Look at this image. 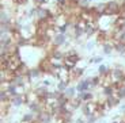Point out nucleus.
Wrapping results in <instances>:
<instances>
[{
  "label": "nucleus",
  "instance_id": "f257e3e1",
  "mask_svg": "<svg viewBox=\"0 0 125 123\" xmlns=\"http://www.w3.org/2000/svg\"><path fill=\"white\" fill-rule=\"evenodd\" d=\"M122 9V3H118L117 0L107 1V8L105 11V15H120Z\"/></svg>",
  "mask_w": 125,
  "mask_h": 123
},
{
  "label": "nucleus",
  "instance_id": "f03ea898",
  "mask_svg": "<svg viewBox=\"0 0 125 123\" xmlns=\"http://www.w3.org/2000/svg\"><path fill=\"white\" fill-rule=\"evenodd\" d=\"M82 111H83V114L86 115V116H88V115L91 114H95V112H99V102L95 103V102H84V104L82 105Z\"/></svg>",
  "mask_w": 125,
  "mask_h": 123
},
{
  "label": "nucleus",
  "instance_id": "7ed1b4c3",
  "mask_svg": "<svg viewBox=\"0 0 125 123\" xmlns=\"http://www.w3.org/2000/svg\"><path fill=\"white\" fill-rule=\"evenodd\" d=\"M91 88H93V85H91V79H87V80H80L78 83V85H76V91H78V93L90 91Z\"/></svg>",
  "mask_w": 125,
  "mask_h": 123
},
{
  "label": "nucleus",
  "instance_id": "20e7f679",
  "mask_svg": "<svg viewBox=\"0 0 125 123\" xmlns=\"http://www.w3.org/2000/svg\"><path fill=\"white\" fill-rule=\"evenodd\" d=\"M10 102H11V105L15 108L21 107L23 103H26V95H15L14 97L10 99Z\"/></svg>",
  "mask_w": 125,
  "mask_h": 123
},
{
  "label": "nucleus",
  "instance_id": "39448f33",
  "mask_svg": "<svg viewBox=\"0 0 125 123\" xmlns=\"http://www.w3.org/2000/svg\"><path fill=\"white\" fill-rule=\"evenodd\" d=\"M65 42H67V37H65V34H61V33H57V34L54 35V38L52 39L53 47H59V46H61V45H64Z\"/></svg>",
  "mask_w": 125,
  "mask_h": 123
},
{
  "label": "nucleus",
  "instance_id": "423d86ee",
  "mask_svg": "<svg viewBox=\"0 0 125 123\" xmlns=\"http://www.w3.org/2000/svg\"><path fill=\"white\" fill-rule=\"evenodd\" d=\"M112 41H113V39L106 41V42H102V43H101V47H102L103 54H106V55H110V54H112L113 49H114V46H113V42H112Z\"/></svg>",
  "mask_w": 125,
  "mask_h": 123
},
{
  "label": "nucleus",
  "instance_id": "0eeeda50",
  "mask_svg": "<svg viewBox=\"0 0 125 123\" xmlns=\"http://www.w3.org/2000/svg\"><path fill=\"white\" fill-rule=\"evenodd\" d=\"M35 92H37V95H38V97L41 99V102L44 100L45 97H48V96L50 95V92L48 91V88L45 85H42V87H37V88L34 89Z\"/></svg>",
  "mask_w": 125,
  "mask_h": 123
},
{
  "label": "nucleus",
  "instance_id": "6e6552de",
  "mask_svg": "<svg viewBox=\"0 0 125 123\" xmlns=\"http://www.w3.org/2000/svg\"><path fill=\"white\" fill-rule=\"evenodd\" d=\"M83 73H84V69L83 68H73L71 70V80H76V79H79Z\"/></svg>",
  "mask_w": 125,
  "mask_h": 123
},
{
  "label": "nucleus",
  "instance_id": "1a4fd4ad",
  "mask_svg": "<svg viewBox=\"0 0 125 123\" xmlns=\"http://www.w3.org/2000/svg\"><path fill=\"white\" fill-rule=\"evenodd\" d=\"M0 20H1V23H10V22H12V19H11V16H10L8 11L6 8L1 9V18H0Z\"/></svg>",
  "mask_w": 125,
  "mask_h": 123
},
{
  "label": "nucleus",
  "instance_id": "9d476101",
  "mask_svg": "<svg viewBox=\"0 0 125 123\" xmlns=\"http://www.w3.org/2000/svg\"><path fill=\"white\" fill-rule=\"evenodd\" d=\"M75 91H76V88H73V87H67V89L64 91V95L67 96L68 99H72V97H75L76 96V93H75Z\"/></svg>",
  "mask_w": 125,
  "mask_h": 123
},
{
  "label": "nucleus",
  "instance_id": "9b49d317",
  "mask_svg": "<svg viewBox=\"0 0 125 123\" xmlns=\"http://www.w3.org/2000/svg\"><path fill=\"white\" fill-rule=\"evenodd\" d=\"M78 96L83 100V103L84 102H90L91 99H93V93L88 92V91H86V92H82V93H78Z\"/></svg>",
  "mask_w": 125,
  "mask_h": 123
},
{
  "label": "nucleus",
  "instance_id": "f8f14e48",
  "mask_svg": "<svg viewBox=\"0 0 125 123\" xmlns=\"http://www.w3.org/2000/svg\"><path fill=\"white\" fill-rule=\"evenodd\" d=\"M33 120H35L34 112H29V114H25L22 116V122H25V123H31Z\"/></svg>",
  "mask_w": 125,
  "mask_h": 123
},
{
  "label": "nucleus",
  "instance_id": "ddd939ff",
  "mask_svg": "<svg viewBox=\"0 0 125 123\" xmlns=\"http://www.w3.org/2000/svg\"><path fill=\"white\" fill-rule=\"evenodd\" d=\"M110 70L107 69L106 65H99V68H98V74H101V76H106V74H109Z\"/></svg>",
  "mask_w": 125,
  "mask_h": 123
},
{
  "label": "nucleus",
  "instance_id": "4468645a",
  "mask_svg": "<svg viewBox=\"0 0 125 123\" xmlns=\"http://www.w3.org/2000/svg\"><path fill=\"white\" fill-rule=\"evenodd\" d=\"M7 100H8V93H7L6 89H1V92H0V103L4 104Z\"/></svg>",
  "mask_w": 125,
  "mask_h": 123
},
{
  "label": "nucleus",
  "instance_id": "2eb2a0df",
  "mask_svg": "<svg viewBox=\"0 0 125 123\" xmlns=\"http://www.w3.org/2000/svg\"><path fill=\"white\" fill-rule=\"evenodd\" d=\"M67 87H68V83H65V81H59V83H57V85H56V88H57V91L64 92V91L67 89Z\"/></svg>",
  "mask_w": 125,
  "mask_h": 123
},
{
  "label": "nucleus",
  "instance_id": "dca6fc26",
  "mask_svg": "<svg viewBox=\"0 0 125 123\" xmlns=\"http://www.w3.org/2000/svg\"><path fill=\"white\" fill-rule=\"evenodd\" d=\"M98 43V41L97 39H93V41H88L87 43H86V49L87 50H93L94 47H95V45Z\"/></svg>",
  "mask_w": 125,
  "mask_h": 123
},
{
  "label": "nucleus",
  "instance_id": "f3484780",
  "mask_svg": "<svg viewBox=\"0 0 125 123\" xmlns=\"http://www.w3.org/2000/svg\"><path fill=\"white\" fill-rule=\"evenodd\" d=\"M48 0H33L35 7H44V4H46Z\"/></svg>",
  "mask_w": 125,
  "mask_h": 123
},
{
  "label": "nucleus",
  "instance_id": "a211bd4d",
  "mask_svg": "<svg viewBox=\"0 0 125 123\" xmlns=\"http://www.w3.org/2000/svg\"><path fill=\"white\" fill-rule=\"evenodd\" d=\"M14 1V4H16V6H19V7H23L26 3H27L29 0H12Z\"/></svg>",
  "mask_w": 125,
  "mask_h": 123
},
{
  "label": "nucleus",
  "instance_id": "6ab92c4d",
  "mask_svg": "<svg viewBox=\"0 0 125 123\" xmlns=\"http://www.w3.org/2000/svg\"><path fill=\"white\" fill-rule=\"evenodd\" d=\"M90 61L94 62V64H101V62H102V57H101V55H98V57H94V58H91Z\"/></svg>",
  "mask_w": 125,
  "mask_h": 123
},
{
  "label": "nucleus",
  "instance_id": "aec40b11",
  "mask_svg": "<svg viewBox=\"0 0 125 123\" xmlns=\"http://www.w3.org/2000/svg\"><path fill=\"white\" fill-rule=\"evenodd\" d=\"M42 84H44L45 87H49V85H52V81H50L49 79H45V80L42 81Z\"/></svg>",
  "mask_w": 125,
  "mask_h": 123
},
{
  "label": "nucleus",
  "instance_id": "412c9836",
  "mask_svg": "<svg viewBox=\"0 0 125 123\" xmlns=\"http://www.w3.org/2000/svg\"><path fill=\"white\" fill-rule=\"evenodd\" d=\"M75 123H87V122H86V120H83V119H76Z\"/></svg>",
  "mask_w": 125,
  "mask_h": 123
},
{
  "label": "nucleus",
  "instance_id": "4be33fe9",
  "mask_svg": "<svg viewBox=\"0 0 125 123\" xmlns=\"http://www.w3.org/2000/svg\"><path fill=\"white\" fill-rule=\"evenodd\" d=\"M112 123H121V122H118V116H116L114 119H113V122Z\"/></svg>",
  "mask_w": 125,
  "mask_h": 123
},
{
  "label": "nucleus",
  "instance_id": "5701e85b",
  "mask_svg": "<svg viewBox=\"0 0 125 123\" xmlns=\"http://www.w3.org/2000/svg\"><path fill=\"white\" fill-rule=\"evenodd\" d=\"M97 123H106V120H105V119H101V118H99V119L97 120Z\"/></svg>",
  "mask_w": 125,
  "mask_h": 123
},
{
  "label": "nucleus",
  "instance_id": "b1692460",
  "mask_svg": "<svg viewBox=\"0 0 125 123\" xmlns=\"http://www.w3.org/2000/svg\"><path fill=\"white\" fill-rule=\"evenodd\" d=\"M90 1H91V0H90Z\"/></svg>",
  "mask_w": 125,
  "mask_h": 123
}]
</instances>
